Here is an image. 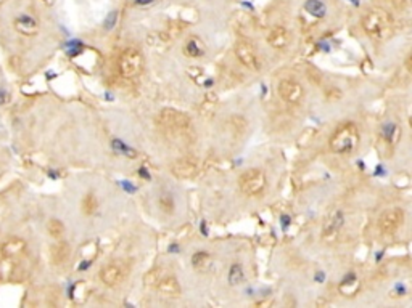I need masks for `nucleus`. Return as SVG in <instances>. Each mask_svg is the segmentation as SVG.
Returning a JSON list of instances; mask_svg holds the SVG:
<instances>
[{
	"instance_id": "nucleus-29",
	"label": "nucleus",
	"mask_w": 412,
	"mask_h": 308,
	"mask_svg": "<svg viewBox=\"0 0 412 308\" xmlns=\"http://www.w3.org/2000/svg\"><path fill=\"white\" fill-rule=\"evenodd\" d=\"M155 2L156 0H134V5H137V7H147V5H152Z\"/></svg>"
},
{
	"instance_id": "nucleus-9",
	"label": "nucleus",
	"mask_w": 412,
	"mask_h": 308,
	"mask_svg": "<svg viewBox=\"0 0 412 308\" xmlns=\"http://www.w3.org/2000/svg\"><path fill=\"white\" fill-rule=\"evenodd\" d=\"M277 92H279V95L283 101L292 103V104H298L304 96L303 87H301L300 82H296L293 79H282L280 80L279 87H277Z\"/></svg>"
},
{
	"instance_id": "nucleus-28",
	"label": "nucleus",
	"mask_w": 412,
	"mask_h": 308,
	"mask_svg": "<svg viewBox=\"0 0 412 308\" xmlns=\"http://www.w3.org/2000/svg\"><path fill=\"white\" fill-rule=\"evenodd\" d=\"M8 92L7 89H3V87H0V106H3V104H7L8 103Z\"/></svg>"
},
{
	"instance_id": "nucleus-26",
	"label": "nucleus",
	"mask_w": 412,
	"mask_h": 308,
	"mask_svg": "<svg viewBox=\"0 0 412 308\" xmlns=\"http://www.w3.org/2000/svg\"><path fill=\"white\" fill-rule=\"evenodd\" d=\"M23 247H24V244L21 243V241H13V243H8L3 247V252L7 255H13V254H16V252H20Z\"/></svg>"
},
{
	"instance_id": "nucleus-12",
	"label": "nucleus",
	"mask_w": 412,
	"mask_h": 308,
	"mask_svg": "<svg viewBox=\"0 0 412 308\" xmlns=\"http://www.w3.org/2000/svg\"><path fill=\"white\" fill-rule=\"evenodd\" d=\"M13 24H15V29L18 31L20 34L27 36V37L34 36L36 32L39 31V23H37V19L26 12L16 15L13 19Z\"/></svg>"
},
{
	"instance_id": "nucleus-18",
	"label": "nucleus",
	"mask_w": 412,
	"mask_h": 308,
	"mask_svg": "<svg viewBox=\"0 0 412 308\" xmlns=\"http://www.w3.org/2000/svg\"><path fill=\"white\" fill-rule=\"evenodd\" d=\"M158 204H160V209L164 212V213H168V215H171V213L174 212V206H175V202H174V197L171 192H168V191H164L160 194V197H158Z\"/></svg>"
},
{
	"instance_id": "nucleus-8",
	"label": "nucleus",
	"mask_w": 412,
	"mask_h": 308,
	"mask_svg": "<svg viewBox=\"0 0 412 308\" xmlns=\"http://www.w3.org/2000/svg\"><path fill=\"white\" fill-rule=\"evenodd\" d=\"M126 274H128V267L123 262H113L100 271V279L108 288H116L126 279Z\"/></svg>"
},
{
	"instance_id": "nucleus-30",
	"label": "nucleus",
	"mask_w": 412,
	"mask_h": 308,
	"mask_svg": "<svg viewBox=\"0 0 412 308\" xmlns=\"http://www.w3.org/2000/svg\"><path fill=\"white\" fill-rule=\"evenodd\" d=\"M349 2L353 3V5H359V0H349Z\"/></svg>"
},
{
	"instance_id": "nucleus-11",
	"label": "nucleus",
	"mask_w": 412,
	"mask_h": 308,
	"mask_svg": "<svg viewBox=\"0 0 412 308\" xmlns=\"http://www.w3.org/2000/svg\"><path fill=\"white\" fill-rule=\"evenodd\" d=\"M196 172H198V161L194 157H182L175 161L173 166V173L180 180L194 178Z\"/></svg>"
},
{
	"instance_id": "nucleus-5",
	"label": "nucleus",
	"mask_w": 412,
	"mask_h": 308,
	"mask_svg": "<svg viewBox=\"0 0 412 308\" xmlns=\"http://www.w3.org/2000/svg\"><path fill=\"white\" fill-rule=\"evenodd\" d=\"M239 183L246 196H258L266 188V175L260 169H248L240 175Z\"/></svg>"
},
{
	"instance_id": "nucleus-6",
	"label": "nucleus",
	"mask_w": 412,
	"mask_h": 308,
	"mask_svg": "<svg viewBox=\"0 0 412 308\" xmlns=\"http://www.w3.org/2000/svg\"><path fill=\"white\" fill-rule=\"evenodd\" d=\"M343 225H345V213L342 209H335V211L328 213L325 222H324L322 234H321L324 243L332 244L340 236V233H342Z\"/></svg>"
},
{
	"instance_id": "nucleus-22",
	"label": "nucleus",
	"mask_w": 412,
	"mask_h": 308,
	"mask_svg": "<svg viewBox=\"0 0 412 308\" xmlns=\"http://www.w3.org/2000/svg\"><path fill=\"white\" fill-rule=\"evenodd\" d=\"M185 55H189L192 58H198L203 55V47L200 45L196 37H192L190 40L185 43Z\"/></svg>"
},
{
	"instance_id": "nucleus-17",
	"label": "nucleus",
	"mask_w": 412,
	"mask_h": 308,
	"mask_svg": "<svg viewBox=\"0 0 412 308\" xmlns=\"http://www.w3.org/2000/svg\"><path fill=\"white\" fill-rule=\"evenodd\" d=\"M383 138H385V141L390 143V145H396L401 138V129L394 122H388L385 127H383Z\"/></svg>"
},
{
	"instance_id": "nucleus-1",
	"label": "nucleus",
	"mask_w": 412,
	"mask_h": 308,
	"mask_svg": "<svg viewBox=\"0 0 412 308\" xmlns=\"http://www.w3.org/2000/svg\"><path fill=\"white\" fill-rule=\"evenodd\" d=\"M362 27L373 40H383L391 32V21L383 10H370L362 18Z\"/></svg>"
},
{
	"instance_id": "nucleus-25",
	"label": "nucleus",
	"mask_w": 412,
	"mask_h": 308,
	"mask_svg": "<svg viewBox=\"0 0 412 308\" xmlns=\"http://www.w3.org/2000/svg\"><path fill=\"white\" fill-rule=\"evenodd\" d=\"M168 38H169V37H166L164 34H163V38H160V34H155V36H150V37H148V43H150L152 47L158 48V50H163V48L169 43Z\"/></svg>"
},
{
	"instance_id": "nucleus-16",
	"label": "nucleus",
	"mask_w": 412,
	"mask_h": 308,
	"mask_svg": "<svg viewBox=\"0 0 412 308\" xmlns=\"http://www.w3.org/2000/svg\"><path fill=\"white\" fill-rule=\"evenodd\" d=\"M304 10L309 15L316 16V18H324L327 13V7L325 3L321 2V0H306L304 3Z\"/></svg>"
},
{
	"instance_id": "nucleus-3",
	"label": "nucleus",
	"mask_w": 412,
	"mask_h": 308,
	"mask_svg": "<svg viewBox=\"0 0 412 308\" xmlns=\"http://www.w3.org/2000/svg\"><path fill=\"white\" fill-rule=\"evenodd\" d=\"M359 134L358 127L354 124H345L335 132L330 138V150L337 154H346L351 153L358 145Z\"/></svg>"
},
{
	"instance_id": "nucleus-14",
	"label": "nucleus",
	"mask_w": 412,
	"mask_h": 308,
	"mask_svg": "<svg viewBox=\"0 0 412 308\" xmlns=\"http://www.w3.org/2000/svg\"><path fill=\"white\" fill-rule=\"evenodd\" d=\"M267 42H269V45L274 47V48H285L290 42V36H288V32L285 27L276 26V27H272L271 32H269Z\"/></svg>"
},
{
	"instance_id": "nucleus-20",
	"label": "nucleus",
	"mask_w": 412,
	"mask_h": 308,
	"mask_svg": "<svg viewBox=\"0 0 412 308\" xmlns=\"http://www.w3.org/2000/svg\"><path fill=\"white\" fill-rule=\"evenodd\" d=\"M69 255V247L66 243H58L52 247V258L55 263H62L68 258Z\"/></svg>"
},
{
	"instance_id": "nucleus-13",
	"label": "nucleus",
	"mask_w": 412,
	"mask_h": 308,
	"mask_svg": "<svg viewBox=\"0 0 412 308\" xmlns=\"http://www.w3.org/2000/svg\"><path fill=\"white\" fill-rule=\"evenodd\" d=\"M158 292L168 299H177L180 297V286L175 278H164L158 281Z\"/></svg>"
},
{
	"instance_id": "nucleus-21",
	"label": "nucleus",
	"mask_w": 412,
	"mask_h": 308,
	"mask_svg": "<svg viewBox=\"0 0 412 308\" xmlns=\"http://www.w3.org/2000/svg\"><path fill=\"white\" fill-rule=\"evenodd\" d=\"M98 207V201L93 192H87L84 196V199H82V212L86 213V215H92L93 212L97 211Z\"/></svg>"
},
{
	"instance_id": "nucleus-19",
	"label": "nucleus",
	"mask_w": 412,
	"mask_h": 308,
	"mask_svg": "<svg viewBox=\"0 0 412 308\" xmlns=\"http://www.w3.org/2000/svg\"><path fill=\"white\" fill-rule=\"evenodd\" d=\"M227 279H229V284H232V286H239V284L243 283L245 273H243V268H241V265H239V263H234V265L229 268Z\"/></svg>"
},
{
	"instance_id": "nucleus-15",
	"label": "nucleus",
	"mask_w": 412,
	"mask_h": 308,
	"mask_svg": "<svg viewBox=\"0 0 412 308\" xmlns=\"http://www.w3.org/2000/svg\"><path fill=\"white\" fill-rule=\"evenodd\" d=\"M192 267H194L196 271H206V270H210L211 267V257L210 254H206V252H195L194 255H192Z\"/></svg>"
},
{
	"instance_id": "nucleus-10",
	"label": "nucleus",
	"mask_w": 412,
	"mask_h": 308,
	"mask_svg": "<svg viewBox=\"0 0 412 308\" xmlns=\"http://www.w3.org/2000/svg\"><path fill=\"white\" fill-rule=\"evenodd\" d=\"M235 55H237L239 61L243 64L245 68H248L251 71H258L261 68L255 48H253L248 42H239L237 47H235Z\"/></svg>"
},
{
	"instance_id": "nucleus-23",
	"label": "nucleus",
	"mask_w": 412,
	"mask_h": 308,
	"mask_svg": "<svg viewBox=\"0 0 412 308\" xmlns=\"http://www.w3.org/2000/svg\"><path fill=\"white\" fill-rule=\"evenodd\" d=\"M47 228H48V233H50L52 238H62V234H63V231H65L63 223L60 222V220H57V218H52L50 222H48Z\"/></svg>"
},
{
	"instance_id": "nucleus-2",
	"label": "nucleus",
	"mask_w": 412,
	"mask_h": 308,
	"mask_svg": "<svg viewBox=\"0 0 412 308\" xmlns=\"http://www.w3.org/2000/svg\"><path fill=\"white\" fill-rule=\"evenodd\" d=\"M158 124L171 135H185L192 130V120L189 116L173 108L163 109L158 116Z\"/></svg>"
},
{
	"instance_id": "nucleus-7",
	"label": "nucleus",
	"mask_w": 412,
	"mask_h": 308,
	"mask_svg": "<svg viewBox=\"0 0 412 308\" xmlns=\"http://www.w3.org/2000/svg\"><path fill=\"white\" fill-rule=\"evenodd\" d=\"M404 223V212L399 207H391L387 209L378 218V230L382 234H394L396 231L403 227Z\"/></svg>"
},
{
	"instance_id": "nucleus-4",
	"label": "nucleus",
	"mask_w": 412,
	"mask_h": 308,
	"mask_svg": "<svg viewBox=\"0 0 412 308\" xmlns=\"http://www.w3.org/2000/svg\"><path fill=\"white\" fill-rule=\"evenodd\" d=\"M142 66H144V58H142V53L137 50V48H126V50L121 53L119 61H118V69H119V74L126 77V79L139 76L142 71Z\"/></svg>"
},
{
	"instance_id": "nucleus-24",
	"label": "nucleus",
	"mask_w": 412,
	"mask_h": 308,
	"mask_svg": "<svg viewBox=\"0 0 412 308\" xmlns=\"http://www.w3.org/2000/svg\"><path fill=\"white\" fill-rule=\"evenodd\" d=\"M113 148L116 150V153L123 154V156H128V157H135L137 153L132 150V148L126 146L121 140H113Z\"/></svg>"
},
{
	"instance_id": "nucleus-27",
	"label": "nucleus",
	"mask_w": 412,
	"mask_h": 308,
	"mask_svg": "<svg viewBox=\"0 0 412 308\" xmlns=\"http://www.w3.org/2000/svg\"><path fill=\"white\" fill-rule=\"evenodd\" d=\"M116 21H118V12H111L108 15V18L105 19V27L107 29H111V27L116 24Z\"/></svg>"
}]
</instances>
